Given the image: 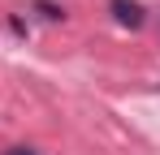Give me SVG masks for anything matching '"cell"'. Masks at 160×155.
<instances>
[{
    "label": "cell",
    "instance_id": "obj_3",
    "mask_svg": "<svg viewBox=\"0 0 160 155\" xmlns=\"http://www.w3.org/2000/svg\"><path fill=\"white\" fill-rule=\"evenodd\" d=\"M4 155H39V151H30V147H9Z\"/></svg>",
    "mask_w": 160,
    "mask_h": 155
},
{
    "label": "cell",
    "instance_id": "obj_2",
    "mask_svg": "<svg viewBox=\"0 0 160 155\" xmlns=\"http://www.w3.org/2000/svg\"><path fill=\"white\" fill-rule=\"evenodd\" d=\"M35 9H39L48 22H61V17H65V9H61V4H52V0H35Z\"/></svg>",
    "mask_w": 160,
    "mask_h": 155
},
{
    "label": "cell",
    "instance_id": "obj_1",
    "mask_svg": "<svg viewBox=\"0 0 160 155\" xmlns=\"http://www.w3.org/2000/svg\"><path fill=\"white\" fill-rule=\"evenodd\" d=\"M108 9H112V17H117V22L130 26V30H138V26H143V4H138V0H112Z\"/></svg>",
    "mask_w": 160,
    "mask_h": 155
}]
</instances>
